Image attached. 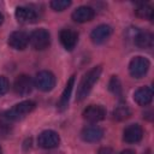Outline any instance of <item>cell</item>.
Returning a JSON list of instances; mask_svg holds the SVG:
<instances>
[{"instance_id": "9a60e30c", "label": "cell", "mask_w": 154, "mask_h": 154, "mask_svg": "<svg viewBox=\"0 0 154 154\" xmlns=\"http://www.w3.org/2000/svg\"><path fill=\"white\" fill-rule=\"evenodd\" d=\"M81 136L85 142H97L103 137V130L97 125L85 126L82 130Z\"/></svg>"}, {"instance_id": "ac0fdd59", "label": "cell", "mask_w": 154, "mask_h": 154, "mask_svg": "<svg viewBox=\"0 0 154 154\" xmlns=\"http://www.w3.org/2000/svg\"><path fill=\"white\" fill-rule=\"evenodd\" d=\"M134 42L140 48H150L153 46V35L149 31L138 30L134 36Z\"/></svg>"}, {"instance_id": "52a82bcc", "label": "cell", "mask_w": 154, "mask_h": 154, "mask_svg": "<svg viewBox=\"0 0 154 154\" xmlns=\"http://www.w3.org/2000/svg\"><path fill=\"white\" fill-rule=\"evenodd\" d=\"M32 85H34V82L30 78V76H28V75H19L14 79L13 90H14L16 94H18L20 96H24V95H28V94L31 93Z\"/></svg>"}, {"instance_id": "6da1fadb", "label": "cell", "mask_w": 154, "mask_h": 154, "mask_svg": "<svg viewBox=\"0 0 154 154\" xmlns=\"http://www.w3.org/2000/svg\"><path fill=\"white\" fill-rule=\"evenodd\" d=\"M101 72H102L101 66H95L91 70H89L82 77V79H81V82L78 84V88H77V96H76V99L78 101H82L83 99H85L89 95V93L91 91L94 84L99 81Z\"/></svg>"}, {"instance_id": "d6986e66", "label": "cell", "mask_w": 154, "mask_h": 154, "mask_svg": "<svg viewBox=\"0 0 154 154\" xmlns=\"http://www.w3.org/2000/svg\"><path fill=\"white\" fill-rule=\"evenodd\" d=\"M131 116V111L126 103H119L113 111V118L116 120H125Z\"/></svg>"}, {"instance_id": "5bb4252c", "label": "cell", "mask_w": 154, "mask_h": 154, "mask_svg": "<svg viewBox=\"0 0 154 154\" xmlns=\"http://www.w3.org/2000/svg\"><path fill=\"white\" fill-rule=\"evenodd\" d=\"M95 11L90 6H79L72 12V19L77 23H85L94 18Z\"/></svg>"}, {"instance_id": "30bf717a", "label": "cell", "mask_w": 154, "mask_h": 154, "mask_svg": "<svg viewBox=\"0 0 154 154\" xmlns=\"http://www.w3.org/2000/svg\"><path fill=\"white\" fill-rule=\"evenodd\" d=\"M7 42H8L10 47H12L13 49L22 51V49L26 48V46L29 43V35L25 31H22V30L13 31L8 36V41Z\"/></svg>"}, {"instance_id": "e0dca14e", "label": "cell", "mask_w": 154, "mask_h": 154, "mask_svg": "<svg viewBox=\"0 0 154 154\" xmlns=\"http://www.w3.org/2000/svg\"><path fill=\"white\" fill-rule=\"evenodd\" d=\"M134 100L140 106H147L153 100V90L149 87H142L138 88L134 94Z\"/></svg>"}, {"instance_id": "5b68a950", "label": "cell", "mask_w": 154, "mask_h": 154, "mask_svg": "<svg viewBox=\"0 0 154 154\" xmlns=\"http://www.w3.org/2000/svg\"><path fill=\"white\" fill-rule=\"evenodd\" d=\"M34 84L41 91H49L55 87V76L51 71H40L35 77Z\"/></svg>"}, {"instance_id": "ffe728a7", "label": "cell", "mask_w": 154, "mask_h": 154, "mask_svg": "<svg viewBox=\"0 0 154 154\" xmlns=\"http://www.w3.org/2000/svg\"><path fill=\"white\" fill-rule=\"evenodd\" d=\"M135 13L137 17L140 18H143V19H152L153 18V7L147 5V4H140L136 10H135Z\"/></svg>"}, {"instance_id": "9c48e42d", "label": "cell", "mask_w": 154, "mask_h": 154, "mask_svg": "<svg viewBox=\"0 0 154 154\" xmlns=\"http://www.w3.org/2000/svg\"><path fill=\"white\" fill-rule=\"evenodd\" d=\"M16 18L18 22L20 23H34L38 19V13L36 10H34L32 7L29 6H19L16 8Z\"/></svg>"}, {"instance_id": "d4e9b609", "label": "cell", "mask_w": 154, "mask_h": 154, "mask_svg": "<svg viewBox=\"0 0 154 154\" xmlns=\"http://www.w3.org/2000/svg\"><path fill=\"white\" fill-rule=\"evenodd\" d=\"M119 154H136L132 149H125V150H123V152H120Z\"/></svg>"}, {"instance_id": "603a6c76", "label": "cell", "mask_w": 154, "mask_h": 154, "mask_svg": "<svg viewBox=\"0 0 154 154\" xmlns=\"http://www.w3.org/2000/svg\"><path fill=\"white\" fill-rule=\"evenodd\" d=\"M8 88H10V83H8L7 78L4 77V76H0V96L6 94Z\"/></svg>"}, {"instance_id": "3957f363", "label": "cell", "mask_w": 154, "mask_h": 154, "mask_svg": "<svg viewBox=\"0 0 154 154\" xmlns=\"http://www.w3.org/2000/svg\"><path fill=\"white\" fill-rule=\"evenodd\" d=\"M29 43L36 51H43L51 45V35L46 29H36L29 36Z\"/></svg>"}, {"instance_id": "ba28073f", "label": "cell", "mask_w": 154, "mask_h": 154, "mask_svg": "<svg viewBox=\"0 0 154 154\" xmlns=\"http://www.w3.org/2000/svg\"><path fill=\"white\" fill-rule=\"evenodd\" d=\"M106 117V109L101 105H90L83 111V118L89 123L101 122Z\"/></svg>"}, {"instance_id": "277c9868", "label": "cell", "mask_w": 154, "mask_h": 154, "mask_svg": "<svg viewBox=\"0 0 154 154\" xmlns=\"http://www.w3.org/2000/svg\"><path fill=\"white\" fill-rule=\"evenodd\" d=\"M149 60L144 57H135L131 59L130 64H129V72L132 77L135 78H141L143 77L148 70H149Z\"/></svg>"}, {"instance_id": "4316f807", "label": "cell", "mask_w": 154, "mask_h": 154, "mask_svg": "<svg viewBox=\"0 0 154 154\" xmlns=\"http://www.w3.org/2000/svg\"><path fill=\"white\" fill-rule=\"evenodd\" d=\"M0 154H2V149H1V147H0Z\"/></svg>"}, {"instance_id": "4fadbf2b", "label": "cell", "mask_w": 154, "mask_h": 154, "mask_svg": "<svg viewBox=\"0 0 154 154\" xmlns=\"http://www.w3.org/2000/svg\"><path fill=\"white\" fill-rule=\"evenodd\" d=\"M143 137V129L138 124H130L129 126L125 128L123 138L128 143H137L142 140Z\"/></svg>"}, {"instance_id": "cb8c5ba5", "label": "cell", "mask_w": 154, "mask_h": 154, "mask_svg": "<svg viewBox=\"0 0 154 154\" xmlns=\"http://www.w3.org/2000/svg\"><path fill=\"white\" fill-rule=\"evenodd\" d=\"M99 154H113V152L109 148H102V149H100Z\"/></svg>"}, {"instance_id": "2e32d148", "label": "cell", "mask_w": 154, "mask_h": 154, "mask_svg": "<svg viewBox=\"0 0 154 154\" xmlns=\"http://www.w3.org/2000/svg\"><path fill=\"white\" fill-rule=\"evenodd\" d=\"M73 84H75V76H71L69 78V81L66 82V85L61 93V96L57 103V107L59 111H65L69 106V101H70V96H71V93H72V89H73Z\"/></svg>"}, {"instance_id": "484cf974", "label": "cell", "mask_w": 154, "mask_h": 154, "mask_svg": "<svg viewBox=\"0 0 154 154\" xmlns=\"http://www.w3.org/2000/svg\"><path fill=\"white\" fill-rule=\"evenodd\" d=\"M2 22H4V16H2L1 13H0V24H1Z\"/></svg>"}, {"instance_id": "44dd1931", "label": "cell", "mask_w": 154, "mask_h": 154, "mask_svg": "<svg viewBox=\"0 0 154 154\" xmlns=\"http://www.w3.org/2000/svg\"><path fill=\"white\" fill-rule=\"evenodd\" d=\"M108 88L109 90L116 95V96H122L123 95V89H122V83L119 81V78L117 76H112V78L109 79L108 83Z\"/></svg>"}, {"instance_id": "8992f818", "label": "cell", "mask_w": 154, "mask_h": 154, "mask_svg": "<svg viewBox=\"0 0 154 154\" xmlns=\"http://www.w3.org/2000/svg\"><path fill=\"white\" fill-rule=\"evenodd\" d=\"M60 143L59 135L53 130H45L37 137V144L45 149H52L58 147Z\"/></svg>"}, {"instance_id": "7402d4cb", "label": "cell", "mask_w": 154, "mask_h": 154, "mask_svg": "<svg viewBox=\"0 0 154 154\" xmlns=\"http://www.w3.org/2000/svg\"><path fill=\"white\" fill-rule=\"evenodd\" d=\"M49 5L54 11H64L71 5V1H69V0H53V1H51Z\"/></svg>"}, {"instance_id": "7a4b0ae2", "label": "cell", "mask_w": 154, "mask_h": 154, "mask_svg": "<svg viewBox=\"0 0 154 154\" xmlns=\"http://www.w3.org/2000/svg\"><path fill=\"white\" fill-rule=\"evenodd\" d=\"M36 107V103L32 100H24L17 105H14L12 108L7 109L2 116L8 122H14V120H19L22 118H24L28 113L32 112Z\"/></svg>"}, {"instance_id": "8fae6325", "label": "cell", "mask_w": 154, "mask_h": 154, "mask_svg": "<svg viewBox=\"0 0 154 154\" xmlns=\"http://www.w3.org/2000/svg\"><path fill=\"white\" fill-rule=\"evenodd\" d=\"M111 35H112V26H109L107 24H101L93 29V31L90 34V38L94 43L101 45L105 41H107Z\"/></svg>"}, {"instance_id": "7c38bea8", "label": "cell", "mask_w": 154, "mask_h": 154, "mask_svg": "<svg viewBox=\"0 0 154 154\" xmlns=\"http://www.w3.org/2000/svg\"><path fill=\"white\" fill-rule=\"evenodd\" d=\"M59 38L66 51H72L78 41V34L72 29H63L59 32Z\"/></svg>"}]
</instances>
